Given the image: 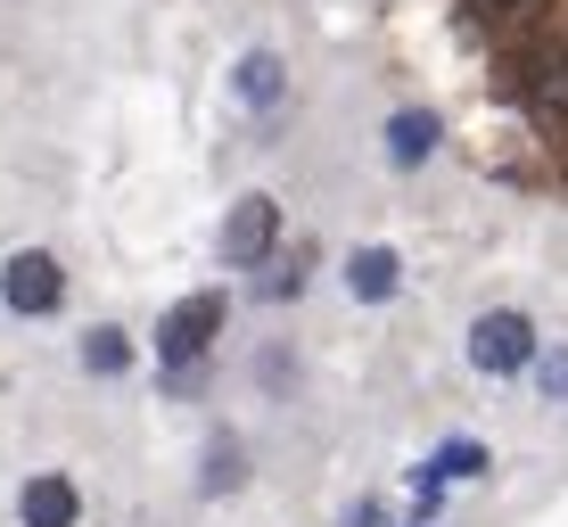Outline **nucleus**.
Here are the masks:
<instances>
[{
	"instance_id": "15",
	"label": "nucleus",
	"mask_w": 568,
	"mask_h": 527,
	"mask_svg": "<svg viewBox=\"0 0 568 527\" xmlns=\"http://www.w3.org/2000/svg\"><path fill=\"white\" fill-rule=\"evenodd\" d=\"M544 396H568V355H552V363H544Z\"/></svg>"
},
{
	"instance_id": "5",
	"label": "nucleus",
	"mask_w": 568,
	"mask_h": 527,
	"mask_svg": "<svg viewBox=\"0 0 568 527\" xmlns=\"http://www.w3.org/2000/svg\"><path fill=\"white\" fill-rule=\"evenodd\" d=\"M214 247H223V272H247V281H256V272L272 264V247H281V199H264V190L240 199Z\"/></svg>"
},
{
	"instance_id": "1",
	"label": "nucleus",
	"mask_w": 568,
	"mask_h": 527,
	"mask_svg": "<svg viewBox=\"0 0 568 527\" xmlns=\"http://www.w3.org/2000/svg\"><path fill=\"white\" fill-rule=\"evenodd\" d=\"M503 91L536 115L544 132H568V42H519L511 58H503Z\"/></svg>"
},
{
	"instance_id": "12",
	"label": "nucleus",
	"mask_w": 568,
	"mask_h": 527,
	"mask_svg": "<svg viewBox=\"0 0 568 527\" xmlns=\"http://www.w3.org/2000/svg\"><path fill=\"white\" fill-rule=\"evenodd\" d=\"M305 272H313V256H281V264H264L256 297H264V305H288V297H305Z\"/></svg>"
},
{
	"instance_id": "2",
	"label": "nucleus",
	"mask_w": 568,
	"mask_h": 527,
	"mask_svg": "<svg viewBox=\"0 0 568 527\" xmlns=\"http://www.w3.org/2000/svg\"><path fill=\"white\" fill-rule=\"evenodd\" d=\"M223 314H231L223 288H199V297H182L165 322H156V355H165V379H182L190 363H206V346H214V330H223Z\"/></svg>"
},
{
	"instance_id": "7",
	"label": "nucleus",
	"mask_w": 568,
	"mask_h": 527,
	"mask_svg": "<svg viewBox=\"0 0 568 527\" xmlns=\"http://www.w3.org/2000/svg\"><path fill=\"white\" fill-rule=\"evenodd\" d=\"M437 141H445V124L428 108H396V115H387V165H428Z\"/></svg>"
},
{
	"instance_id": "11",
	"label": "nucleus",
	"mask_w": 568,
	"mask_h": 527,
	"mask_svg": "<svg viewBox=\"0 0 568 527\" xmlns=\"http://www.w3.org/2000/svg\"><path fill=\"white\" fill-rule=\"evenodd\" d=\"M83 371H91V379H124V371H132V338H124V330H83Z\"/></svg>"
},
{
	"instance_id": "14",
	"label": "nucleus",
	"mask_w": 568,
	"mask_h": 527,
	"mask_svg": "<svg viewBox=\"0 0 568 527\" xmlns=\"http://www.w3.org/2000/svg\"><path fill=\"white\" fill-rule=\"evenodd\" d=\"M519 9H536V0H469V17H519Z\"/></svg>"
},
{
	"instance_id": "16",
	"label": "nucleus",
	"mask_w": 568,
	"mask_h": 527,
	"mask_svg": "<svg viewBox=\"0 0 568 527\" xmlns=\"http://www.w3.org/2000/svg\"><path fill=\"white\" fill-rule=\"evenodd\" d=\"M404 527H437V519H404Z\"/></svg>"
},
{
	"instance_id": "13",
	"label": "nucleus",
	"mask_w": 568,
	"mask_h": 527,
	"mask_svg": "<svg viewBox=\"0 0 568 527\" xmlns=\"http://www.w3.org/2000/svg\"><path fill=\"white\" fill-rule=\"evenodd\" d=\"M379 519H387V503H379V495H363L355 511H346V527H379Z\"/></svg>"
},
{
	"instance_id": "9",
	"label": "nucleus",
	"mask_w": 568,
	"mask_h": 527,
	"mask_svg": "<svg viewBox=\"0 0 568 527\" xmlns=\"http://www.w3.org/2000/svg\"><path fill=\"white\" fill-rule=\"evenodd\" d=\"M231 91H240V100L264 115V108H281V91H288V67H281L272 50H247L240 67H231Z\"/></svg>"
},
{
	"instance_id": "4",
	"label": "nucleus",
	"mask_w": 568,
	"mask_h": 527,
	"mask_svg": "<svg viewBox=\"0 0 568 527\" xmlns=\"http://www.w3.org/2000/svg\"><path fill=\"white\" fill-rule=\"evenodd\" d=\"M469 363H478L486 379H519V371L536 363V322H527L519 305L478 314V322H469Z\"/></svg>"
},
{
	"instance_id": "8",
	"label": "nucleus",
	"mask_w": 568,
	"mask_h": 527,
	"mask_svg": "<svg viewBox=\"0 0 568 527\" xmlns=\"http://www.w3.org/2000/svg\"><path fill=\"white\" fill-rule=\"evenodd\" d=\"M346 288H355L363 305L396 297V288H404V264H396V247H355V256H346Z\"/></svg>"
},
{
	"instance_id": "6",
	"label": "nucleus",
	"mask_w": 568,
	"mask_h": 527,
	"mask_svg": "<svg viewBox=\"0 0 568 527\" xmlns=\"http://www.w3.org/2000/svg\"><path fill=\"white\" fill-rule=\"evenodd\" d=\"M17 527H83V495L67 470H33L17 486Z\"/></svg>"
},
{
	"instance_id": "3",
	"label": "nucleus",
	"mask_w": 568,
	"mask_h": 527,
	"mask_svg": "<svg viewBox=\"0 0 568 527\" xmlns=\"http://www.w3.org/2000/svg\"><path fill=\"white\" fill-rule=\"evenodd\" d=\"M0 305H9L17 322H50L58 305H67V264H58L50 247H17V256L0 264Z\"/></svg>"
},
{
	"instance_id": "10",
	"label": "nucleus",
	"mask_w": 568,
	"mask_h": 527,
	"mask_svg": "<svg viewBox=\"0 0 568 527\" xmlns=\"http://www.w3.org/2000/svg\"><path fill=\"white\" fill-rule=\"evenodd\" d=\"M199 486H206V495H240V486H247V445L231 437V428H214V437H206Z\"/></svg>"
}]
</instances>
